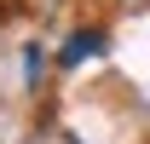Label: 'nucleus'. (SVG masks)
Here are the masks:
<instances>
[{"label": "nucleus", "instance_id": "obj_1", "mask_svg": "<svg viewBox=\"0 0 150 144\" xmlns=\"http://www.w3.org/2000/svg\"><path fill=\"white\" fill-rule=\"evenodd\" d=\"M98 46H104V35H98V29H87V35H75L69 46H64V52H58V58H64V64H87V58H93Z\"/></svg>", "mask_w": 150, "mask_h": 144}]
</instances>
